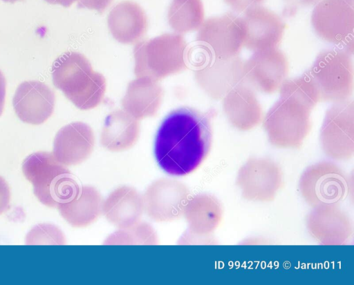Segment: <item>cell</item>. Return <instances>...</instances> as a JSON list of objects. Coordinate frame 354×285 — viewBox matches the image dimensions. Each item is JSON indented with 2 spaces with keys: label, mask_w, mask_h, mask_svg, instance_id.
<instances>
[{
  "label": "cell",
  "mask_w": 354,
  "mask_h": 285,
  "mask_svg": "<svg viewBox=\"0 0 354 285\" xmlns=\"http://www.w3.org/2000/svg\"><path fill=\"white\" fill-rule=\"evenodd\" d=\"M288 70L287 57L277 48L256 51L243 63L244 83L272 94L279 90Z\"/></svg>",
  "instance_id": "10"
},
{
  "label": "cell",
  "mask_w": 354,
  "mask_h": 285,
  "mask_svg": "<svg viewBox=\"0 0 354 285\" xmlns=\"http://www.w3.org/2000/svg\"><path fill=\"white\" fill-rule=\"evenodd\" d=\"M93 140L91 128L82 122H73L62 128L57 133L53 155L64 164H74L82 153Z\"/></svg>",
  "instance_id": "19"
},
{
  "label": "cell",
  "mask_w": 354,
  "mask_h": 285,
  "mask_svg": "<svg viewBox=\"0 0 354 285\" xmlns=\"http://www.w3.org/2000/svg\"><path fill=\"white\" fill-rule=\"evenodd\" d=\"M62 233L55 226L41 224L35 226L27 235L26 244H60Z\"/></svg>",
  "instance_id": "23"
},
{
  "label": "cell",
  "mask_w": 354,
  "mask_h": 285,
  "mask_svg": "<svg viewBox=\"0 0 354 285\" xmlns=\"http://www.w3.org/2000/svg\"><path fill=\"white\" fill-rule=\"evenodd\" d=\"M26 178L32 184L37 199L44 205L55 207L70 199L75 184L69 171L48 152H37L22 164Z\"/></svg>",
  "instance_id": "4"
},
{
  "label": "cell",
  "mask_w": 354,
  "mask_h": 285,
  "mask_svg": "<svg viewBox=\"0 0 354 285\" xmlns=\"http://www.w3.org/2000/svg\"><path fill=\"white\" fill-rule=\"evenodd\" d=\"M354 104L335 103L326 112L320 131L322 148L335 159L349 158L353 153Z\"/></svg>",
  "instance_id": "9"
},
{
  "label": "cell",
  "mask_w": 354,
  "mask_h": 285,
  "mask_svg": "<svg viewBox=\"0 0 354 285\" xmlns=\"http://www.w3.org/2000/svg\"><path fill=\"white\" fill-rule=\"evenodd\" d=\"M237 183L245 197L271 200L280 188L281 173L277 166L270 161L253 159L240 169Z\"/></svg>",
  "instance_id": "14"
},
{
  "label": "cell",
  "mask_w": 354,
  "mask_h": 285,
  "mask_svg": "<svg viewBox=\"0 0 354 285\" xmlns=\"http://www.w3.org/2000/svg\"><path fill=\"white\" fill-rule=\"evenodd\" d=\"M279 92L280 97L291 99L310 110L321 101L318 88L308 70L299 77L286 79Z\"/></svg>",
  "instance_id": "22"
},
{
  "label": "cell",
  "mask_w": 354,
  "mask_h": 285,
  "mask_svg": "<svg viewBox=\"0 0 354 285\" xmlns=\"http://www.w3.org/2000/svg\"><path fill=\"white\" fill-rule=\"evenodd\" d=\"M52 79L54 86L81 110L98 106L106 91L104 76L94 71L87 58L77 52H66L56 59Z\"/></svg>",
  "instance_id": "2"
},
{
  "label": "cell",
  "mask_w": 354,
  "mask_h": 285,
  "mask_svg": "<svg viewBox=\"0 0 354 285\" xmlns=\"http://www.w3.org/2000/svg\"><path fill=\"white\" fill-rule=\"evenodd\" d=\"M48 3L50 4H57L62 6L64 7H69L71 6L74 2L77 1L78 0H44Z\"/></svg>",
  "instance_id": "29"
},
{
  "label": "cell",
  "mask_w": 354,
  "mask_h": 285,
  "mask_svg": "<svg viewBox=\"0 0 354 285\" xmlns=\"http://www.w3.org/2000/svg\"><path fill=\"white\" fill-rule=\"evenodd\" d=\"M168 21L177 32L198 30L204 21L201 0H173L168 11Z\"/></svg>",
  "instance_id": "20"
},
{
  "label": "cell",
  "mask_w": 354,
  "mask_h": 285,
  "mask_svg": "<svg viewBox=\"0 0 354 285\" xmlns=\"http://www.w3.org/2000/svg\"><path fill=\"white\" fill-rule=\"evenodd\" d=\"M345 1H346L347 2L353 5V0H345Z\"/></svg>",
  "instance_id": "31"
},
{
  "label": "cell",
  "mask_w": 354,
  "mask_h": 285,
  "mask_svg": "<svg viewBox=\"0 0 354 285\" xmlns=\"http://www.w3.org/2000/svg\"><path fill=\"white\" fill-rule=\"evenodd\" d=\"M107 22L113 37L122 43L138 42L147 29V19L144 10L131 1H123L116 4L110 11Z\"/></svg>",
  "instance_id": "17"
},
{
  "label": "cell",
  "mask_w": 354,
  "mask_h": 285,
  "mask_svg": "<svg viewBox=\"0 0 354 285\" xmlns=\"http://www.w3.org/2000/svg\"><path fill=\"white\" fill-rule=\"evenodd\" d=\"M310 111L296 101L280 97L263 121L270 142L280 148L300 146L310 131Z\"/></svg>",
  "instance_id": "6"
},
{
  "label": "cell",
  "mask_w": 354,
  "mask_h": 285,
  "mask_svg": "<svg viewBox=\"0 0 354 285\" xmlns=\"http://www.w3.org/2000/svg\"><path fill=\"white\" fill-rule=\"evenodd\" d=\"M243 63L238 56L226 59L210 58L196 72V80L211 97L222 99L232 88L244 83Z\"/></svg>",
  "instance_id": "15"
},
{
  "label": "cell",
  "mask_w": 354,
  "mask_h": 285,
  "mask_svg": "<svg viewBox=\"0 0 354 285\" xmlns=\"http://www.w3.org/2000/svg\"><path fill=\"white\" fill-rule=\"evenodd\" d=\"M198 30L196 41L210 58L236 57L244 47L243 22L241 17L234 14L208 18Z\"/></svg>",
  "instance_id": "8"
},
{
  "label": "cell",
  "mask_w": 354,
  "mask_h": 285,
  "mask_svg": "<svg viewBox=\"0 0 354 285\" xmlns=\"http://www.w3.org/2000/svg\"><path fill=\"white\" fill-rule=\"evenodd\" d=\"M187 44L178 34H164L138 42L133 48L137 77L162 79L187 68Z\"/></svg>",
  "instance_id": "3"
},
{
  "label": "cell",
  "mask_w": 354,
  "mask_h": 285,
  "mask_svg": "<svg viewBox=\"0 0 354 285\" xmlns=\"http://www.w3.org/2000/svg\"><path fill=\"white\" fill-rule=\"evenodd\" d=\"M138 131L137 119L127 112L118 110L106 117L102 137L106 144H128L136 138Z\"/></svg>",
  "instance_id": "21"
},
{
  "label": "cell",
  "mask_w": 354,
  "mask_h": 285,
  "mask_svg": "<svg viewBox=\"0 0 354 285\" xmlns=\"http://www.w3.org/2000/svg\"><path fill=\"white\" fill-rule=\"evenodd\" d=\"M351 55L344 49H326L317 56L308 72L318 88L320 101L339 103L348 100L353 90Z\"/></svg>",
  "instance_id": "5"
},
{
  "label": "cell",
  "mask_w": 354,
  "mask_h": 285,
  "mask_svg": "<svg viewBox=\"0 0 354 285\" xmlns=\"http://www.w3.org/2000/svg\"><path fill=\"white\" fill-rule=\"evenodd\" d=\"M291 8L296 9L307 7L315 3L317 0H283Z\"/></svg>",
  "instance_id": "27"
},
{
  "label": "cell",
  "mask_w": 354,
  "mask_h": 285,
  "mask_svg": "<svg viewBox=\"0 0 354 285\" xmlns=\"http://www.w3.org/2000/svg\"><path fill=\"white\" fill-rule=\"evenodd\" d=\"M113 0H78L79 8H86L95 10L100 13L103 12L105 9L111 3Z\"/></svg>",
  "instance_id": "25"
},
{
  "label": "cell",
  "mask_w": 354,
  "mask_h": 285,
  "mask_svg": "<svg viewBox=\"0 0 354 285\" xmlns=\"http://www.w3.org/2000/svg\"><path fill=\"white\" fill-rule=\"evenodd\" d=\"M10 191L6 181L0 176V215L9 208Z\"/></svg>",
  "instance_id": "26"
},
{
  "label": "cell",
  "mask_w": 354,
  "mask_h": 285,
  "mask_svg": "<svg viewBox=\"0 0 354 285\" xmlns=\"http://www.w3.org/2000/svg\"><path fill=\"white\" fill-rule=\"evenodd\" d=\"M300 186L306 200L318 207L330 206L343 199L347 188L342 172L328 164L309 168L301 177Z\"/></svg>",
  "instance_id": "11"
},
{
  "label": "cell",
  "mask_w": 354,
  "mask_h": 285,
  "mask_svg": "<svg viewBox=\"0 0 354 285\" xmlns=\"http://www.w3.org/2000/svg\"><path fill=\"white\" fill-rule=\"evenodd\" d=\"M223 109L230 123L240 130H250L263 119L254 90L245 83L236 86L224 96Z\"/></svg>",
  "instance_id": "16"
},
{
  "label": "cell",
  "mask_w": 354,
  "mask_h": 285,
  "mask_svg": "<svg viewBox=\"0 0 354 285\" xmlns=\"http://www.w3.org/2000/svg\"><path fill=\"white\" fill-rule=\"evenodd\" d=\"M5 2H8V3H15L17 1H22V0H2Z\"/></svg>",
  "instance_id": "30"
},
{
  "label": "cell",
  "mask_w": 354,
  "mask_h": 285,
  "mask_svg": "<svg viewBox=\"0 0 354 285\" xmlns=\"http://www.w3.org/2000/svg\"><path fill=\"white\" fill-rule=\"evenodd\" d=\"M212 141V113L178 108L161 122L155 137L154 156L166 173L185 176L205 159Z\"/></svg>",
  "instance_id": "1"
},
{
  "label": "cell",
  "mask_w": 354,
  "mask_h": 285,
  "mask_svg": "<svg viewBox=\"0 0 354 285\" xmlns=\"http://www.w3.org/2000/svg\"><path fill=\"white\" fill-rule=\"evenodd\" d=\"M225 2L237 12H245L253 7L259 6L265 0H224Z\"/></svg>",
  "instance_id": "24"
},
{
  "label": "cell",
  "mask_w": 354,
  "mask_h": 285,
  "mask_svg": "<svg viewBox=\"0 0 354 285\" xmlns=\"http://www.w3.org/2000/svg\"><path fill=\"white\" fill-rule=\"evenodd\" d=\"M311 24L324 41L353 52L354 8L345 0H322L313 9Z\"/></svg>",
  "instance_id": "7"
},
{
  "label": "cell",
  "mask_w": 354,
  "mask_h": 285,
  "mask_svg": "<svg viewBox=\"0 0 354 285\" xmlns=\"http://www.w3.org/2000/svg\"><path fill=\"white\" fill-rule=\"evenodd\" d=\"M241 18L244 31V47L252 51L277 48L286 28L282 19L272 10L257 6L243 12Z\"/></svg>",
  "instance_id": "12"
},
{
  "label": "cell",
  "mask_w": 354,
  "mask_h": 285,
  "mask_svg": "<svg viewBox=\"0 0 354 285\" xmlns=\"http://www.w3.org/2000/svg\"><path fill=\"white\" fill-rule=\"evenodd\" d=\"M55 103L54 92L46 83L26 81L17 88L12 99L15 112L24 122L38 125L53 114Z\"/></svg>",
  "instance_id": "13"
},
{
  "label": "cell",
  "mask_w": 354,
  "mask_h": 285,
  "mask_svg": "<svg viewBox=\"0 0 354 285\" xmlns=\"http://www.w3.org/2000/svg\"><path fill=\"white\" fill-rule=\"evenodd\" d=\"M163 94L157 81L140 77L129 83L122 106L136 119L153 117L161 105Z\"/></svg>",
  "instance_id": "18"
},
{
  "label": "cell",
  "mask_w": 354,
  "mask_h": 285,
  "mask_svg": "<svg viewBox=\"0 0 354 285\" xmlns=\"http://www.w3.org/2000/svg\"><path fill=\"white\" fill-rule=\"evenodd\" d=\"M6 79L5 77L0 70V115H1L4 102H5V96H6Z\"/></svg>",
  "instance_id": "28"
}]
</instances>
